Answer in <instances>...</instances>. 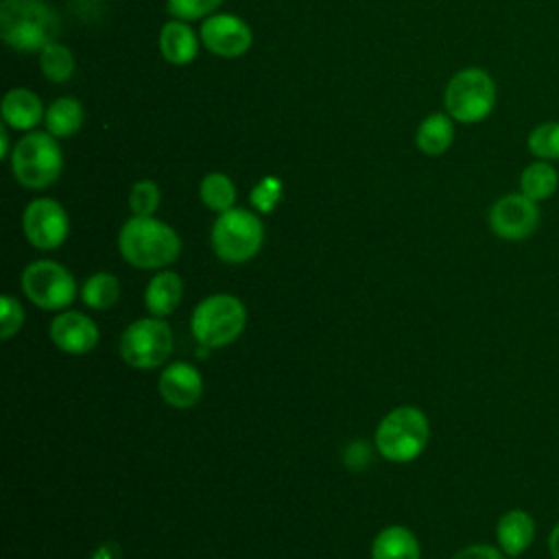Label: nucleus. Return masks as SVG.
Wrapping results in <instances>:
<instances>
[{
  "label": "nucleus",
  "mask_w": 559,
  "mask_h": 559,
  "mask_svg": "<svg viewBox=\"0 0 559 559\" xmlns=\"http://www.w3.org/2000/svg\"><path fill=\"white\" fill-rule=\"evenodd\" d=\"M498 548L507 557H520L535 539V520L524 509H511L498 518L496 524Z\"/></svg>",
  "instance_id": "obj_17"
},
{
  "label": "nucleus",
  "mask_w": 559,
  "mask_h": 559,
  "mask_svg": "<svg viewBox=\"0 0 559 559\" xmlns=\"http://www.w3.org/2000/svg\"><path fill=\"white\" fill-rule=\"evenodd\" d=\"M223 4V0H166V9L173 17L197 22L205 20Z\"/></svg>",
  "instance_id": "obj_29"
},
{
  "label": "nucleus",
  "mask_w": 559,
  "mask_h": 559,
  "mask_svg": "<svg viewBox=\"0 0 559 559\" xmlns=\"http://www.w3.org/2000/svg\"><path fill=\"white\" fill-rule=\"evenodd\" d=\"M371 559H421V548L411 528L393 524L376 535Z\"/></svg>",
  "instance_id": "obj_21"
},
{
  "label": "nucleus",
  "mask_w": 559,
  "mask_h": 559,
  "mask_svg": "<svg viewBox=\"0 0 559 559\" xmlns=\"http://www.w3.org/2000/svg\"><path fill=\"white\" fill-rule=\"evenodd\" d=\"M199 37L203 48L221 59H238L253 44L251 26L236 13H212L201 20Z\"/></svg>",
  "instance_id": "obj_12"
},
{
  "label": "nucleus",
  "mask_w": 559,
  "mask_h": 559,
  "mask_svg": "<svg viewBox=\"0 0 559 559\" xmlns=\"http://www.w3.org/2000/svg\"><path fill=\"white\" fill-rule=\"evenodd\" d=\"M199 197H201V203L216 214H223L236 207V186L231 177L221 170H212L203 175L199 183Z\"/></svg>",
  "instance_id": "obj_23"
},
{
  "label": "nucleus",
  "mask_w": 559,
  "mask_h": 559,
  "mask_svg": "<svg viewBox=\"0 0 559 559\" xmlns=\"http://www.w3.org/2000/svg\"><path fill=\"white\" fill-rule=\"evenodd\" d=\"M0 336L4 338V341H9L13 334H17L20 332V328H22V323H24V310H22V306H20V301L15 299V297H11V295H4L2 299H0Z\"/></svg>",
  "instance_id": "obj_30"
},
{
  "label": "nucleus",
  "mask_w": 559,
  "mask_h": 559,
  "mask_svg": "<svg viewBox=\"0 0 559 559\" xmlns=\"http://www.w3.org/2000/svg\"><path fill=\"white\" fill-rule=\"evenodd\" d=\"M120 297V282L111 273H94L81 286V299L94 310L111 308Z\"/></svg>",
  "instance_id": "obj_25"
},
{
  "label": "nucleus",
  "mask_w": 559,
  "mask_h": 559,
  "mask_svg": "<svg viewBox=\"0 0 559 559\" xmlns=\"http://www.w3.org/2000/svg\"><path fill=\"white\" fill-rule=\"evenodd\" d=\"M85 122V107L76 96H59L46 105L44 129L55 138H72Z\"/></svg>",
  "instance_id": "obj_20"
},
{
  "label": "nucleus",
  "mask_w": 559,
  "mask_h": 559,
  "mask_svg": "<svg viewBox=\"0 0 559 559\" xmlns=\"http://www.w3.org/2000/svg\"><path fill=\"white\" fill-rule=\"evenodd\" d=\"M11 138H9V127L4 122H0V157L9 159L11 157Z\"/></svg>",
  "instance_id": "obj_32"
},
{
  "label": "nucleus",
  "mask_w": 559,
  "mask_h": 559,
  "mask_svg": "<svg viewBox=\"0 0 559 559\" xmlns=\"http://www.w3.org/2000/svg\"><path fill=\"white\" fill-rule=\"evenodd\" d=\"M120 356L135 369H155L173 352V330L159 317L138 319L120 336Z\"/></svg>",
  "instance_id": "obj_8"
},
{
  "label": "nucleus",
  "mask_w": 559,
  "mask_h": 559,
  "mask_svg": "<svg viewBox=\"0 0 559 559\" xmlns=\"http://www.w3.org/2000/svg\"><path fill=\"white\" fill-rule=\"evenodd\" d=\"M247 325L245 304L234 295H210L192 310L190 328L199 345L214 349L234 343Z\"/></svg>",
  "instance_id": "obj_5"
},
{
  "label": "nucleus",
  "mask_w": 559,
  "mask_h": 559,
  "mask_svg": "<svg viewBox=\"0 0 559 559\" xmlns=\"http://www.w3.org/2000/svg\"><path fill=\"white\" fill-rule=\"evenodd\" d=\"M210 242L223 262L240 264L260 251L264 242V225L255 212L231 207L214 221Z\"/></svg>",
  "instance_id": "obj_7"
},
{
  "label": "nucleus",
  "mask_w": 559,
  "mask_h": 559,
  "mask_svg": "<svg viewBox=\"0 0 559 559\" xmlns=\"http://www.w3.org/2000/svg\"><path fill=\"white\" fill-rule=\"evenodd\" d=\"M2 122L13 131H35L39 122H44L46 105L41 98L28 87H11L0 103Z\"/></svg>",
  "instance_id": "obj_16"
},
{
  "label": "nucleus",
  "mask_w": 559,
  "mask_h": 559,
  "mask_svg": "<svg viewBox=\"0 0 559 559\" xmlns=\"http://www.w3.org/2000/svg\"><path fill=\"white\" fill-rule=\"evenodd\" d=\"M61 20L46 0H2L0 37L17 52H39L57 41Z\"/></svg>",
  "instance_id": "obj_1"
},
{
  "label": "nucleus",
  "mask_w": 559,
  "mask_h": 559,
  "mask_svg": "<svg viewBox=\"0 0 559 559\" xmlns=\"http://www.w3.org/2000/svg\"><path fill=\"white\" fill-rule=\"evenodd\" d=\"M39 70L50 83H66L72 79L76 70V61L72 50L61 41H50L46 48L37 52Z\"/></svg>",
  "instance_id": "obj_24"
},
{
  "label": "nucleus",
  "mask_w": 559,
  "mask_h": 559,
  "mask_svg": "<svg viewBox=\"0 0 559 559\" xmlns=\"http://www.w3.org/2000/svg\"><path fill=\"white\" fill-rule=\"evenodd\" d=\"M452 559H507V555L489 544H472L461 548Z\"/></svg>",
  "instance_id": "obj_31"
},
{
  "label": "nucleus",
  "mask_w": 559,
  "mask_h": 559,
  "mask_svg": "<svg viewBox=\"0 0 559 559\" xmlns=\"http://www.w3.org/2000/svg\"><path fill=\"white\" fill-rule=\"evenodd\" d=\"M9 166L13 179L28 190H44L52 186L63 173V148L59 138L46 129L24 133L13 144Z\"/></svg>",
  "instance_id": "obj_3"
},
{
  "label": "nucleus",
  "mask_w": 559,
  "mask_h": 559,
  "mask_svg": "<svg viewBox=\"0 0 559 559\" xmlns=\"http://www.w3.org/2000/svg\"><path fill=\"white\" fill-rule=\"evenodd\" d=\"M526 148L537 159H559V120H548L533 127L526 138Z\"/></svg>",
  "instance_id": "obj_26"
},
{
  "label": "nucleus",
  "mask_w": 559,
  "mask_h": 559,
  "mask_svg": "<svg viewBox=\"0 0 559 559\" xmlns=\"http://www.w3.org/2000/svg\"><path fill=\"white\" fill-rule=\"evenodd\" d=\"M559 175L557 168L546 159H535L524 166L520 175V192L533 201H546L557 192Z\"/></svg>",
  "instance_id": "obj_22"
},
{
  "label": "nucleus",
  "mask_w": 559,
  "mask_h": 559,
  "mask_svg": "<svg viewBox=\"0 0 559 559\" xmlns=\"http://www.w3.org/2000/svg\"><path fill=\"white\" fill-rule=\"evenodd\" d=\"M22 229L33 247L48 251L66 242L70 234V218L59 201L50 197H39L24 207Z\"/></svg>",
  "instance_id": "obj_11"
},
{
  "label": "nucleus",
  "mask_w": 559,
  "mask_h": 559,
  "mask_svg": "<svg viewBox=\"0 0 559 559\" xmlns=\"http://www.w3.org/2000/svg\"><path fill=\"white\" fill-rule=\"evenodd\" d=\"M26 297L41 310H63L76 297V282L55 260H35L22 271Z\"/></svg>",
  "instance_id": "obj_9"
},
{
  "label": "nucleus",
  "mask_w": 559,
  "mask_h": 559,
  "mask_svg": "<svg viewBox=\"0 0 559 559\" xmlns=\"http://www.w3.org/2000/svg\"><path fill=\"white\" fill-rule=\"evenodd\" d=\"M157 389L173 408H190L201 400L203 378L194 365L179 360L162 371Z\"/></svg>",
  "instance_id": "obj_14"
},
{
  "label": "nucleus",
  "mask_w": 559,
  "mask_h": 559,
  "mask_svg": "<svg viewBox=\"0 0 559 559\" xmlns=\"http://www.w3.org/2000/svg\"><path fill=\"white\" fill-rule=\"evenodd\" d=\"M282 179H277L275 175H266L262 177L253 188H251V194H249V201L251 205L255 207V212L260 214H269L277 207V203L282 201Z\"/></svg>",
  "instance_id": "obj_28"
},
{
  "label": "nucleus",
  "mask_w": 559,
  "mask_h": 559,
  "mask_svg": "<svg viewBox=\"0 0 559 559\" xmlns=\"http://www.w3.org/2000/svg\"><path fill=\"white\" fill-rule=\"evenodd\" d=\"M496 81L483 68L469 66L450 76L443 90L445 114L461 124L483 122L496 105Z\"/></svg>",
  "instance_id": "obj_4"
},
{
  "label": "nucleus",
  "mask_w": 559,
  "mask_h": 559,
  "mask_svg": "<svg viewBox=\"0 0 559 559\" xmlns=\"http://www.w3.org/2000/svg\"><path fill=\"white\" fill-rule=\"evenodd\" d=\"M50 338L66 354H87L98 343V328L87 314L66 310L52 319Z\"/></svg>",
  "instance_id": "obj_13"
},
{
  "label": "nucleus",
  "mask_w": 559,
  "mask_h": 559,
  "mask_svg": "<svg viewBox=\"0 0 559 559\" xmlns=\"http://www.w3.org/2000/svg\"><path fill=\"white\" fill-rule=\"evenodd\" d=\"M118 251L138 269H164L179 258L181 238L155 216H131L118 231Z\"/></svg>",
  "instance_id": "obj_2"
},
{
  "label": "nucleus",
  "mask_w": 559,
  "mask_h": 559,
  "mask_svg": "<svg viewBox=\"0 0 559 559\" xmlns=\"http://www.w3.org/2000/svg\"><path fill=\"white\" fill-rule=\"evenodd\" d=\"M452 142H454V120L445 111L428 114L415 131V146L426 157L443 155L452 146Z\"/></svg>",
  "instance_id": "obj_19"
},
{
  "label": "nucleus",
  "mask_w": 559,
  "mask_h": 559,
  "mask_svg": "<svg viewBox=\"0 0 559 559\" xmlns=\"http://www.w3.org/2000/svg\"><path fill=\"white\" fill-rule=\"evenodd\" d=\"M548 552L552 559H559V522L555 524V528L548 535Z\"/></svg>",
  "instance_id": "obj_33"
},
{
  "label": "nucleus",
  "mask_w": 559,
  "mask_h": 559,
  "mask_svg": "<svg viewBox=\"0 0 559 559\" xmlns=\"http://www.w3.org/2000/svg\"><path fill=\"white\" fill-rule=\"evenodd\" d=\"M201 37L192 28V22L186 20H168L162 24L159 35H157V48L164 61L173 66H188L197 59L199 48H201Z\"/></svg>",
  "instance_id": "obj_15"
},
{
  "label": "nucleus",
  "mask_w": 559,
  "mask_h": 559,
  "mask_svg": "<svg viewBox=\"0 0 559 559\" xmlns=\"http://www.w3.org/2000/svg\"><path fill=\"white\" fill-rule=\"evenodd\" d=\"M428 435L430 426L419 408L397 406L378 424L376 448L393 463H408L424 452Z\"/></svg>",
  "instance_id": "obj_6"
},
{
  "label": "nucleus",
  "mask_w": 559,
  "mask_h": 559,
  "mask_svg": "<svg viewBox=\"0 0 559 559\" xmlns=\"http://www.w3.org/2000/svg\"><path fill=\"white\" fill-rule=\"evenodd\" d=\"M159 201L162 192L153 179H140L129 190V207L133 216H155Z\"/></svg>",
  "instance_id": "obj_27"
},
{
  "label": "nucleus",
  "mask_w": 559,
  "mask_h": 559,
  "mask_svg": "<svg viewBox=\"0 0 559 559\" xmlns=\"http://www.w3.org/2000/svg\"><path fill=\"white\" fill-rule=\"evenodd\" d=\"M183 295V282L175 271H159L151 277L144 290V306L151 317H168L175 312Z\"/></svg>",
  "instance_id": "obj_18"
},
{
  "label": "nucleus",
  "mask_w": 559,
  "mask_h": 559,
  "mask_svg": "<svg viewBox=\"0 0 559 559\" xmlns=\"http://www.w3.org/2000/svg\"><path fill=\"white\" fill-rule=\"evenodd\" d=\"M487 221H489V229L500 240L518 242L535 234L542 221V212L537 201L528 199L522 192H509L489 207Z\"/></svg>",
  "instance_id": "obj_10"
}]
</instances>
